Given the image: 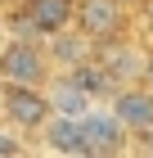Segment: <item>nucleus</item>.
Wrapping results in <instances>:
<instances>
[{"label": "nucleus", "mask_w": 153, "mask_h": 158, "mask_svg": "<svg viewBox=\"0 0 153 158\" xmlns=\"http://www.w3.org/2000/svg\"><path fill=\"white\" fill-rule=\"evenodd\" d=\"M54 63H50L45 36H27V32H9L5 50H0V77L5 81H23V86H45Z\"/></svg>", "instance_id": "nucleus-1"}, {"label": "nucleus", "mask_w": 153, "mask_h": 158, "mask_svg": "<svg viewBox=\"0 0 153 158\" xmlns=\"http://www.w3.org/2000/svg\"><path fill=\"white\" fill-rule=\"evenodd\" d=\"M95 59H99V68L113 77V86L144 81V73H149V59H153V41L144 36V32H140V36H135V32H126V36L99 41Z\"/></svg>", "instance_id": "nucleus-2"}, {"label": "nucleus", "mask_w": 153, "mask_h": 158, "mask_svg": "<svg viewBox=\"0 0 153 158\" xmlns=\"http://www.w3.org/2000/svg\"><path fill=\"white\" fill-rule=\"evenodd\" d=\"M5 18H9V32L54 36V32L77 23V0H9Z\"/></svg>", "instance_id": "nucleus-3"}, {"label": "nucleus", "mask_w": 153, "mask_h": 158, "mask_svg": "<svg viewBox=\"0 0 153 158\" xmlns=\"http://www.w3.org/2000/svg\"><path fill=\"white\" fill-rule=\"evenodd\" d=\"M50 95L45 86H23V81H5V95H0V122L18 135H36L50 122Z\"/></svg>", "instance_id": "nucleus-4"}, {"label": "nucleus", "mask_w": 153, "mask_h": 158, "mask_svg": "<svg viewBox=\"0 0 153 158\" xmlns=\"http://www.w3.org/2000/svg\"><path fill=\"white\" fill-rule=\"evenodd\" d=\"M77 27L95 41H113L140 32V18H135V5L126 0H77Z\"/></svg>", "instance_id": "nucleus-5"}, {"label": "nucleus", "mask_w": 153, "mask_h": 158, "mask_svg": "<svg viewBox=\"0 0 153 158\" xmlns=\"http://www.w3.org/2000/svg\"><path fill=\"white\" fill-rule=\"evenodd\" d=\"M108 109L122 118V127L131 131V140H140V135H153V90H149L144 81L113 86V95H108Z\"/></svg>", "instance_id": "nucleus-6"}, {"label": "nucleus", "mask_w": 153, "mask_h": 158, "mask_svg": "<svg viewBox=\"0 0 153 158\" xmlns=\"http://www.w3.org/2000/svg\"><path fill=\"white\" fill-rule=\"evenodd\" d=\"M81 127H86V140H90V154H122V149H131V131L108 109V99H95L81 113Z\"/></svg>", "instance_id": "nucleus-7"}, {"label": "nucleus", "mask_w": 153, "mask_h": 158, "mask_svg": "<svg viewBox=\"0 0 153 158\" xmlns=\"http://www.w3.org/2000/svg\"><path fill=\"white\" fill-rule=\"evenodd\" d=\"M36 145L50 149V154H77V158H90L86 127H81V118H72V113H50V122L36 131Z\"/></svg>", "instance_id": "nucleus-8"}, {"label": "nucleus", "mask_w": 153, "mask_h": 158, "mask_svg": "<svg viewBox=\"0 0 153 158\" xmlns=\"http://www.w3.org/2000/svg\"><path fill=\"white\" fill-rule=\"evenodd\" d=\"M45 50H50V63H54V68L72 73V68H81V63H90V59H95L99 41L86 36L81 27L72 23V27H63V32H54V36H45Z\"/></svg>", "instance_id": "nucleus-9"}, {"label": "nucleus", "mask_w": 153, "mask_h": 158, "mask_svg": "<svg viewBox=\"0 0 153 158\" xmlns=\"http://www.w3.org/2000/svg\"><path fill=\"white\" fill-rule=\"evenodd\" d=\"M45 95H50V109H54V113H72V118H81V113L95 104V95H90V90H86L72 73H63V68H54V73H50Z\"/></svg>", "instance_id": "nucleus-10"}, {"label": "nucleus", "mask_w": 153, "mask_h": 158, "mask_svg": "<svg viewBox=\"0 0 153 158\" xmlns=\"http://www.w3.org/2000/svg\"><path fill=\"white\" fill-rule=\"evenodd\" d=\"M23 149H27V135L9 131V127L0 122V154H23Z\"/></svg>", "instance_id": "nucleus-11"}, {"label": "nucleus", "mask_w": 153, "mask_h": 158, "mask_svg": "<svg viewBox=\"0 0 153 158\" xmlns=\"http://www.w3.org/2000/svg\"><path fill=\"white\" fill-rule=\"evenodd\" d=\"M135 18H140V32L153 41V0H140V9H135Z\"/></svg>", "instance_id": "nucleus-12"}, {"label": "nucleus", "mask_w": 153, "mask_h": 158, "mask_svg": "<svg viewBox=\"0 0 153 158\" xmlns=\"http://www.w3.org/2000/svg\"><path fill=\"white\" fill-rule=\"evenodd\" d=\"M5 41H9V18H5V5H0V50H5Z\"/></svg>", "instance_id": "nucleus-13"}, {"label": "nucleus", "mask_w": 153, "mask_h": 158, "mask_svg": "<svg viewBox=\"0 0 153 158\" xmlns=\"http://www.w3.org/2000/svg\"><path fill=\"white\" fill-rule=\"evenodd\" d=\"M144 86L153 90V59H149V73H144Z\"/></svg>", "instance_id": "nucleus-14"}, {"label": "nucleus", "mask_w": 153, "mask_h": 158, "mask_svg": "<svg viewBox=\"0 0 153 158\" xmlns=\"http://www.w3.org/2000/svg\"><path fill=\"white\" fill-rule=\"evenodd\" d=\"M0 95H5V77H0Z\"/></svg>", "instance_id": "nucleus-15"}, {"label": "nucleus", "mask_w": 153, "mask_h": 158, "mask_svg": "<svg viewBox=\"0 0 153 158\" xmlns=\"http://www.w3.org/2000/svg\"><path fill=\"white\" fill-rule=\"evenodd\" d=\"M126 5H135V9H140V0H126Z\"/></svg>", "instance_id": "nucleus-16"}, {"label": "nucleus", "mask_w": 153, "mask_h": 158, "mask_svg": "<svg viewBox=\"0 0 153 158\" xmlns=\"http://www.w3.org/2000/svg\"><path fill=\"white\" fill-rule=\"evenodd\" d=\"M0 5H9V0H0Z\"/></svg>", "instance_id": "nucleus-17"}]
</instances>
